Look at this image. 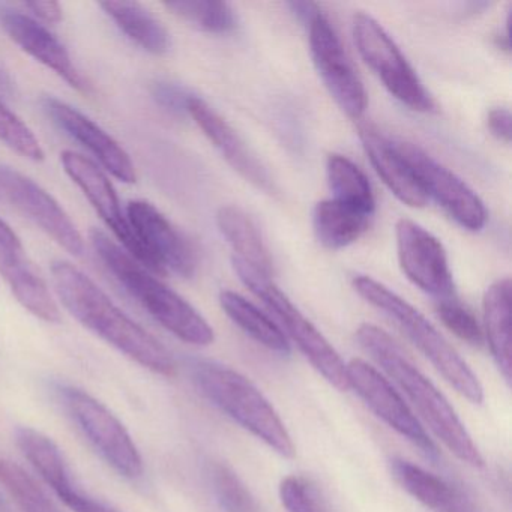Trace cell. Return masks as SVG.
I'll return each instance as SVG.
<instances>
[{
  "instance_id": "9",
  "label": "cell",
  "mask_w": 512,
  "mask_h": 512,
  "mask_svg": "<svg viewBox=\"0 0 512 512\" xmlns=\"http://www.w3.org/2000/svg\"><path fill=\"white\" fill-rule=\"evenodd\" d=\"M307 29L314 67L329 94L349 118H361L367 110V91L331 20L320 10L307 23Z\"/></svg>"
},
{
  "instance_id": "10",
  "label": "cell",
  "mask_w": 512,
  "mask_h": 512,
  "mask_svg": "<svg viewBox=\"0 0 512 512\" xmlns=\"http://www.w3.org/2000/svg\"><path fill=\"white\" fill-rule=\"evenodd\" d=\"M127 218L145 253L148 271L161 277L169 272H175L182 278L194 277L196 251L166 215L152 203L134 200L128 203Z\"/></svg>"
},
{
  "instance_id": "36",
  "label": "cell",
  "mask_w": 512,
  "mask_h": 512,
  "mask_svg": "<svg viewBox=\"0 0 512 512\" xmlns=\"http://www.w3.org/2000/svg\"><path fill=\"white\" fill-rule=\"evenodd\" d=\"M511 112L505 107H494L488 112L487 127L491 136L496 137L499 142L509 145L511 143Z\"/></svg>"
},
{
  "instance_id": "18",
  "label": "cell",
  "mask_w": 512,
  "mask_h": 512,
  "mask_svg": "<svg viewBox=\"0 0 512 512\" xmlns=\"http://www.w3.org/2000/svg\"><path fill=\"white\" fill-rule=\"evenodd\" d=\"M41 104L53 124L88 149L106 172L112 173L125 184H134L137 181L136 166L130 155L100 125L58 98L44 97Z\"/></svg>"
},
{
  "instance_id": "35",
  "label": "cell",
  "mask_w": 512,
  "mask_h": 512,
  "mask_svg": "<svg viewBox=\"0 0 512 512\" xmlns=\"http://www.w3.org/2000/svg\"><path fill=\"white\" fill-rule=\"evenodd\" d=\"M152 97L169 112L182 115L187 113L188 101L193 95L188 94L181 86L169 82H157L151 88Z\"/></svg>"
},
{
  "instance_id": "13",
  "label": "cell",
  "mask_w": 512,
  "mask_h": 512,
  "mask_svg": "<svg viewBox=\"0 0 512 512\" xmlns=\"http://www.w3.org/2000/svg\"><path fill=\"white\" fill-rule=\"evenodd\" d=\"M0 190L11 203L34 221L59 247L73 256L85 250L83 236L52 194L23 173L0 163Z\"/></svg>"
},
{
  "instance_id": "12",
  "label": "cell",
  "mask_w": 512,
  "mask_h": 512,
  "mask_svg": "<svg viewBox=\"0 0 512 512\" xmlns=\"http://www.w3.org/2000/svg\"><path fill=\"white\" fill-rule=\"evenodd\" d=\"M398 262L406 277L422 292L439 301L455 296L448 254L442 242L415 221H398L395 227Z\"/></svg>"
},
{
  "instance_id": "6",
  "label": "cell",
  "mask_w": 512,
  "mask_h": 512,
  "mask_svg": "<svg viewBox=\"0 0 512 512\" xmlns=\"http://www.w3.org/2000/svg\"><path fill=\"white\" fill-rule=\"evenodd\" d=\"M232 265L239 280L271 311L277 319L278 328L298 346L314 370L338 391H347L346 364L322 332L295 307L271 278L257 274L239 260L232 259Z\"/></svg>"
},
{
  "instance_id": "17",
  "label": "cell",
  "mask_w": 512,
  "mask_h": 512,
  "mask_svg": "<svg viewBox=\"0 0 512 512\" xmlns=\"http://www.w3.org/2000/svg\"><path fill=\"white\" fill-rule=\"evenodd\" d=\"M0 275L23 308L47 323L61 322V310L29 259L22 239L0 218Z\"/></svg>"
},
{
  "instance_id": "11",
  "label": "cell",
  "mask_w": 512,
  "mask_h": 512,
  "mask_svg": "<svg viewBox=\"0 0 512 512\" xmlns=\"http://www.w3.org/2000/svg\"><path fill=\"white\" fill-rule=\"evenodd\" d=\"M400 154L412 167L427 199H433L443 211L470 232H479L487 223V209L478 194L446 169L430 154L407 142H394Z\"/></svg>"
},
{
  "instance_id": "21",
  "label": "cell",
  "mask_w": 512,
  "mask_h": 512,
  "mask_svg": "<svg viewBox=\"0 0 512 512\" xmlns=\"http://www.w3.org/2000/svg\"><path fill=\"white\" fill-rule=\"evenodd\" d=\"M359 139L371 166L389 191L410 208H424L428 202L427 196L395 143L370 125L359 128Z\"/></svg>"
},
{
  "instance_id": "4",
  "label": "cell",
  "mask_w": 512,
  "mask_h": 512,
  "mask_svg": "<svg viewBox=\"0 0 512 512\" xmlns=\"http://www.w3.org/2000/svg\"><path fill=\"white\" fill-rule=\"evenodd\" d=\"M353 289L365 302L388 316L458 394L473 404L484 401V388L478 376L424 314L371 277H355Z\"/></svg>"
},
{
  "instance_id": "29",
  "label": "cell",
  "mask_w": 512,
  "mask_h": 512,
  "mask_svg": "<svg viewBox=\"0 0 512 512\" xmlns=\"http://www.w3.org/2000/svg\"><path fill=\"white\" fill-rule=\"evenodd\" d=\"M0 485L22 512H61L44 488L14 461L0 458Z\"/></svg>"
},
{
  "instance_id": "37",
  "label": "cell",
  "mask_w": 512,
  "mask_h": 512,
  "mask_svg": "<svg viewBox=\"0 0 512 512\" xmlns=\"http://www.w3.org/2000/svg\"><path fill=\"white\" fill-rule=\"evenodd\" d=\"M25 7L44 22L56 25L62 20V7L58 2H38L37 0V2H28Z\"/></svg>"
},
{
  "instance_id": "1",
  "label": "cell",
  "mask_w": 512,
  "mask_h": 512,
  "mask_svg": "<svg viewBox=\"0 0 512 512\" xmlns=\"http://www.w3.org/2000/svg\"><path fill=\"white\" fill-rule=\"evenodd\" d=\"M52 280L64 307L86 329L154 373L163 376L175 373L172 353L113 304L88 275L59 260L52 265Z\"/></svg>"
},
{
  "instance_id": "20",
  "label": "cell",
  "mask_w": 512,
  "mask_h": 512,
  "mask_svg": "<svg viewBox=\"0 0 512 512\" xmlns=\"http://www.w3.org/2000/svg\"><path fill=\"white\" fill-rule=\"evenodd\" d=\"M187 115L194 119L206 139L245 181L250 182L257 190L265 191L266 194H275L274 179L262 161L209 104L193 95L188 101Z\"/></svg>"
},
{
  "instance_id": "32",
  "label": "cell",
  "mask_w": 512,
  "mask_h": 512,
  "mask_svg": "<svg viewBox=\"0 0 512 512\" xmlns=\"http://www.w3.org/2000/svg\"><path fill=\"white\" fill-rule=\"evenodd\" d=\"M0 143L28 160L43 161L44 151L34 131L0 101Z\"/></svg>"
},
{
  "instance_id": "30",
  "label": "cell",
  "mask_w": 512,
  "mask_h": 512,
  "mask_svg": "<svg viewBox=\"0 0 512 512\" xmlns=\"http://www.w3.org/2000/svg\"><path fill=\"white\" fill-rule=\"evenodd\" d=\"M164 7L179 19L209 34L226 35L235 31L236 28L235 11L226 2L179 0V2H166Z\"/></svg>"
},
{
  "instance_id": "8",
  "label": "cell",
  "mask_w": 512,
  "mask_h": 512,
  "mask_svg": "<svg viewBox=\"0 0 512 512\" xmlns=\"http://www.w3.org/2000/svg\"><path fill=\"white\" fill-rule=\"evenodd\" d=\"M58 394L77 427L119 475L130 479L142 476L139 449L112 410L76 386L59 385Z\"/></svg>"
},
{
  "instance_id": "3",
  "label": "cell",
  "mask_w": 512,
  "mask_h": 512,
  "mask_svg": "<svg viewBox=\"0 0 512 512\" xmlns=\"http://www.w3.org/2000/svg\"><path fill=\"white\" fill-rule=\"evenodd\" d=\"M92 247L101 262L112 272L122 287L148 311L152 319L172 332L179 340L193 346L214 343V329L205 317L182 296L161 283L127 250H122L106 233L98 229L89 232Z\"/></svg>"
},
{
  "instance_id": "28",
  "label": "cell",
  "mask_w": 512,
  "mask_h": 512,
  "mask_svg": "<svg viewBox=\"0 0 512 512\" xmlns=\"http://www.w3.org/2000/svg\"><path fill=\"white\" fill-rule=\"evenodd\" d=\"M329 187L334 200L371 217L376 209L373 187L365 173L349 158L331 154L326 161Z\"/></svg>"
},
{
  "instance_id": "16",
  "label": "cell",
  "mask_w": 512,
  "mask_h": 512,
  "mask_svg": "<svg viewBox=\"0 0 512 512\" xmlns=\"http://www.w3.org/2000/svg\"><path fill=\"white\" fill-rule=\"evenodd\" d=\"M17 445L26 460L40 473L56 496L74 512H122L115 506L91 496L73 481L67 461L55 442L31 427L17 430Z\"/></svg>"
},
{
  "instance_id": "33",
  "label": "cell",
  "mask_w": 512,
  "mask_h": 512,
  "mask_svg": "<svg viewBox=\"0 0 512 512\" xmlns=\"http://www.w3.org/2000/svg\"><path fill=\"white\" fill-rule=\"evenodd\" d=\"M280 499L287 512H329L316 485L301 476H286L281 481Z\"/></svg>"
},
{
  "instance_id": "40",
  "label": "cell",
  "mask_w": 512,
  "mask_h": 512,
  "mask_svg": "<svg viewBox=\"0 0 512 512\" xmlns=\"http://www.w3.org/2000/svg\"><path fill=\"white\" fill-rule=\"evenodd\" d=\"M7 509V502H5L4 497L0 494V512H7Z\"/></svg>"
},
{
  "instance_id": "15",
  "label": "cell",
  "mask_w": 512,
  "mask_h": 512,
  "mask_svg": "<svg viewBox=\"0 0 512 512\" xmlns=\"http://www.w3.org/2000/svg\"><path fill=\"white\" fill-rule=\"evenodd\" d=\"M61 161L65 173L82 190L104 224L112 230L118 241H121L125 250L148 269L145 253L128 223L127 215L122 211L118 193L106 172L94 161L74 151L62 152Z\"/></svg>"
},
{
  "instance_id": "7",
  "label": "cell",
  "mask_w": 512,
  "mask_h": 512,
  "mask_svg": "<svg viewBox=\"0 0 512 512\" xmlns=\"http://www.w3.org/2000/svg\"><path fill=\"white\" fill-rule=\"evenodd\" d=\"M353 38L365 64L379 77L389 94L413 112L434 110V100L400 47L370 14L353 17Z\"/></svg>"
},
{
  "instance_id": "25",
  "label": "cell",
  "mask_w": 512,
  "mask_h": 512,
  "mask_svg": "<svg viewBox=\"0 0 512 512\" xmlns=\"http://www.w3.org/2000/svg\"><path fill=\"white\" fill-rule=\"evenodd\" d=\"M370 218L337 200H322L313 209L314 235L323 247L341 250L367 232Z\"/></svg>"
},
{
  "instance_id": "34",
  "label": "cell",
  "mask_w": 512,
  "mask_h": 512,
  "mask_svg": "<svg viewBox=\"0 0 512 512\" xmlns=\"http://www.w3.org/2000/svg\"><path fill=\"white\" fill-rule=\"evenodd\" d=\"M437 314L443 325L457 335L460 340L466 341L470 346L481 347L484 343V331L479 326L478 320L466 307L455 298L439 301Z\"/></svg>"
},
{
  "instance_id": "5",
  "label": "cell",
  "mask_w": 512,
  "mask_h": 512,
  "mask_svg": "<svg viewBox=\"0 0 512 512\" xmlns=\"http://www.w3.org/2000/svg\"><path fill=\"white\" fill-rule=\"evenodd\" d=\"M191 377L200 392L242 428L265 442L277 454L290 458L295 445L268 398L238 371L212 361L191 364Z\"/></svg>"
},
{
  "instance_id": "31",
  "label": "cell",
  "mask_w": 512,
  "mask_h": 512,
  "mask_svg": "<svg viewBox=\"0 0 512 512\" xmlns=\"http://www.w3.org/2000/svg\"><path fill=\"white\" fill-rule=\"evenodd\" d=\"M211 485L215 499L224 512H260L259 505L247 485L223 463L211 467Z\"/></svg>"
},
{
  "instance_id": "24",
  "label": "cell",
  "mask_w": 512,
  "mask_h": 512,
  "mask_svg": "<svg viewBox=\"0 0 512 512\" xmlns=\"http://www.w3.org/2000/svg\"><path fill=\"white\" fill-rule=\"evenodd\" d=\"M485 337L491 355L506 383H511V280L503 278L488 287L482 301Z\"/></svg>"
},
{
  "instance_id": "2",
  "label": "cell",
  "mask_w": 512,
  "mask_h": 512,
  "mask_svg": "<svg viewBox=\"0 0 512 512\" xmlns=\"http://www.w3.org/2000/svg\"><path fill=\"white\" fill-rule=\"evenodd\" d=\"M362 349L400 386L425 424L442 440L443 445L464 463L484 466V458L473 442L466 425L454 407L433 382L407 358L397 341L377 326L364 323L356 331Z\"/></svg>"
},
{
  "instance_id": "38",
  "label": "cell",
  "mask_w": 512,
  "mask_h": 512,
  "mask_svg": "<svg viewBox=\"0 0 512 512\" xmlns=\"http://www.w3.org/2000/svg\"><path fill=\"white\" fill-rule=\"evenodd\" d=\"M289 8L301 22L305 23V26L320 11L319 5L311 2H290Z\"/></svg>"
},
{
  "instance_id": "39",
  "label": "cell",
  "mask_w": 512,
  "mask_h": 512,
  "mask_svg": "<svg viewBox=\"0 0 512 512\" xmlns=\"http://www.w3.org/2000/svg\"><path fill=\"white\" fill-rule=\"evenodd\" d=\"M11 88V80L10 77L5 74V71L0 68V89H4V91H8Z\"/></svg>"
},
{
  "instance_id": "27",
  "label": "cell",
  "mask_w": 512,
  "mask_h": 512,
  "mask_svg": "<svg viewBox=\"0 0 512 512\" xmlns=\"http://www.w3.org/2000/svg\"><path fill=\"white\" fill-rule=\"evenodd\" d=\"M220 304L229 319L254 341L272 352L289 355V340L277 323L244 296L232 290H223L220 293Z\"/></svg>"
},
{
  "instance_id": "22",
  "label": "cell",
  "mask_w": 512,
  "mask_h": 512,
  "mask_svg": "<svg viewBox=\"0 0 512 512\" xmlns=\"http://www.w3.org/2000/svg\"><path fill=\"white\" fill-rule=\"evenodd\" d=\"M389 466L398 485L425 508L433 512H481L466 493L422 467L404 458H392Z\"/></svg>"
},
{
  "instance_id": "26",
  "label": "cell",
  "mask_w": 512,
  "mask_h": 512,
  "mask_svg": "<svg viewBox=\"0 0 512 512\" xmlns=\"http://www.w3.org/2000/svg\"><path fill=\"white\" fill-rule=\"evenodd\" d=\"M100 7L140 49L155 56L169 53L172 47L169 32L142 5L136 2H104Z\"/></svg>"
},
{
  "instance_id": "14",
  "label": "cell",
  "mask_w": 512,
  "mask_h": 512,
  "mask_svg": "<svg viewBox=\"0 0 512 512\" xmlns=\"http://www.w3.org/2000/svg\"><path fill=\"white\" fill-rule=\"evenodd\" d=\"M346 371L349 389H355L356 394L377 418L382 419L392 430L406 437L425 454L436 457L433 440L388 379L362 359H352L346 364Z\"/></svg>"
},
{
  "instance_id": "19",
  "label": "cell",
  "mask_w": 512,
  "mask_h": 512,
  "mask_svg": "<svg viewBox=\"0 0 512 512\" xmlns=\"http://www.w3.org/2000/svg\"><path fill=\"white\" fill-rule=\"evenodd\" d=\"M0 25L23 52L58 74L71 88L91 94V83L74 65L64 44L46 26L16 10L0 11Z\"/></svg>"
},
{
  "instance_id": "23",
  "label": "cell",
  "mask_w": 512,
  "mask_h": 512,
  "mask_svg": "<svg viewBox=\"0 0 512 512\" xmlns=\"http://www.w3.org/2000/svg\"><path fill=\"white\" fill-rule=\"evenodd\" d=\"M217 226L235 251L233 259L244 263L257 274L271 278L274 272L271 254L247 212L238 206H223L217 212Z\"/></svg>"
}]
</instances>
